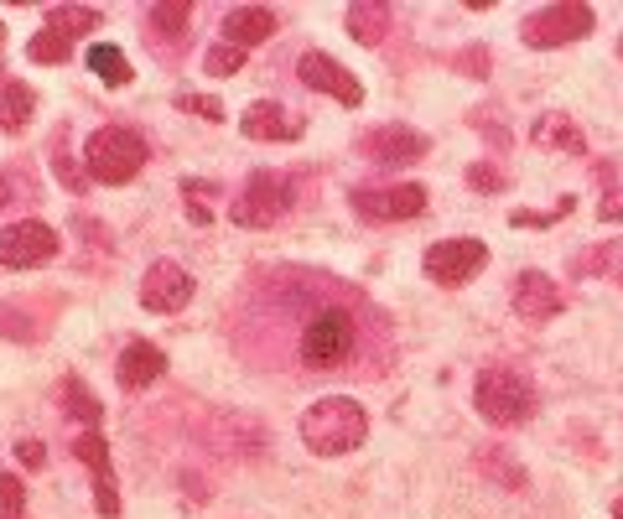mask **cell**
Instances as JSON below:
<instances>
[{
    "label": "cell",
    "instance_id": "1",
    "mask_svg": "<svg viewBox=\"0 0 623 519\" xmlns=\"http://www.w3.org/2000/svg\"><path fill=\"white\" fill-rule=\"evenodd\" d=\"M369 436V416H364L359 401H348V395H328V401H317L302 410V442L307 452L317 457H343V452H354Z\"/></svg>",
    "mask_w": 623,
    "mask_h": 519
},
{
    "label": "cell",
    "instance_id": "2",
    "mask_svg": "<svg viewBox=\"0 0 623 519\" xmlns=\"http://www.w3.org/2000/svg\"><path fill=\"white\" fill-rule=\"evenodd\" d=\"M145 166V141L130 130V125H104L84 141V172L104 182V188H120Z\"/></svg>",
    "mask_w": 623,
    "mask_h": 519
},
{
    "label": "cell",
    "instance_id": "3",
    "mask_svg": "<svg viewBox=\"0 0 623 519\" xmlns=\"http://www.w3.org/2000/svg\"><path fill=\"white\" fill-rule=\"evenodd\" d=\"M473 405L488 426H525L535 416V390L514 369H483L473 384Z\"/></svg>",
    "mask_w": 623,
    "mask_h": 519
},
{
    "label": "cell",
    "instance_id": "4",
    "mask_svg": "<svg viewBox=\"0 0 623 519\" xmlns=\"http://www.w3.org/2000/svg\"><path fill=\"white\" fill-rule=\"evenodd\" d=\"M291 208V182L287 177H276V172H255L244 192L234 198V208L229 218L240 224V229H270V224H281Z\"/></svg>",
    "mask_w": 623,
    "mask_h": 519
},
{
    "label": "cell",
    "instance_id": "5",
    "mask_svg": "<svg viewBox=\"0 0 623 519\" xmlns=\"http://www.w3.org/2000/svg\"><path fill=\"white\" fill-rule=\"evenodd\" d=\"M348 354H354V317L348 312L328 307L302 328V358H307V369H338Z\"/></svg>",
    "mask_w": 623,
    "mask_h": 519
},
{
    "label": "cell",
    "instance_id": "6",
    "mask_svg": "<svg viewBox=\"0 0 623 519\" xmlns=\"http://www.w3.org/2000/svg\"><path fill=\"white\" fill-rule=\"evenodd\" d=\"M58 255V235H52L42 218H22L11 229H0V265L5 270H37Z\"/></svg>",
    "mask_w": 623,
    "mask_h": 519
},
{
    "label": "cell",
    "instance_id": "7",
    "mask_svg": "<svg viewBox=\"0 0 623 519\" xmlns=\"http://www.w3.org/2000/svg\"><path fill=\"white\" fill-rule=\"evenodd\" d=\"M587 31H593V5L567 0V5H546V11L530 16L525 42L530 48H561V42H576V37H587Z\"/></svg>",
    "mask_w": 623,
    "mask_h": 519
},
{
    "label": "cell",
    "instance_id": "8",
    "mask_svg": "<svg viewBox=\"0 0 623 519\" xmlns=\"http://www.w3.org/2000/svg\"><path fill=\"white\" fill-rule=\"evenodd\" d=\"M421 265H427V276H432L436 286H462L488 265V244H483V239H442V244L427 250Z\"/></svg>",
    "mask_w": 623,
    "mask_h": 519
},
{
    "label": "cell",
    "instance_id": "9",
    "mask_svg": "<svg viewBox=\"0 0 623 519\" xmlns=\"http://www.w3.org/2000/svg\"><path fill=\"white\" fill-rule=\"evenodd\" d=\"M296 73H302V84H307V89L338 99V104H348V110H359V104H364V84L343 68V63H333L328 52H302Z\"/></svg>",
    "mask_w": 623,
    "mask_h": 519
},
{
    "label": "cell",
    "instance_id": "10",
    "mask_svg": "<svg viewBox=\"0 0 623 519\" xmlns=\"http://www.w3.org/2000/svg\"><path fill=\"white\" fill-rule=\"evenodd\" d=\"M188 302H192V276L182 265H171V260H156L141 281V307L171 317V312H182Z\"/></svg>",
    "mask_w": 623,
    "mask_h": 519
},
{
    "label": "cell",
    "instance_id": "11",
    "mask_svg": "<svg viewBox=\"0 0 623 519\" xmlns=\"http://www.w3.org/2000/svg\"><path fill=\"white\" fill-rule=\"evenodd\" d=\"M73 457L94 472V509L104 519H115L120 515V494H115V472H110V447H104V436H99V431H84V436L73 442Z\"/></svg>",
    "mask_w": 623,
    "mask_h": 519
},
{
    "label": "cell",
    "instance_id": "12",
    "mask_svg": "<svg viewBox=\"0 0 623 519\" xmlns=\"http://www.w3.org/2000/svg\"><path fill=\"white\" fill-rule=\"evenodd\" d=\"M354 208L364 218H416V213L427 208V188L421 182H400V188H364L354 192Z\"/></svg>",
    "mask_w": 623,
    "mask_h": 519
},
{
    "label": "cell",
    "instance_id": "13",
    "mask_svg": "<svg viewBox=\"0 0 623 519\" xmlns=\"http://www.w3.org/2000/svg\"><path fill=\"white\" fill-rule=\"evenodd\" d=\"M514 312L525 317V322H546V317H556V312L567 307L561 302V286L551 281V276H541V270H525V276H514Z\"/></svg>",
    "mask_w": 623,
    "mask_h": 519
},
{
    "label": "cell",
    "instance_id": "14",
    "mask_svg": "<svg viewBox=\"0 0 623 519\" xmlns=\"http://www.w3.org/2000/svg\"><path fill=\"white\" fill-rule=\"evenodd\" d=\"M276 37V11L270 5H234L229 16H224V42L229 48H260Z\"/></svg>",
    "mask_w": 623,
    "mask_h": 519
},
{
    "label": "cell",
    "instance_id": "15",
    "mask_svg": "<svg viewBox=\"0 0 623 519\" xmlns=\"http://www.w3.org/2000/svg\"><path fill=\"white\" fill-rule=\"evenodd\" d=\"M240 130L250 136V141H296V136H302V119L287 115V110L270 104V99H255V104L244 110Z\"/></svg>",
    "mask_w": 623,
    "mask_h": 519
},
{
    "label": "cell",
    "instance_id": "16",
    "mask_svg": "<svg viewBox=\"0 0 623 519\" xmlns=\"http://www.w3.org/2000/svg\"><path fill=\"white\" fill-rule=\"evenodd\" d=\"M364 151H369L374 162H421V156H427V136H421V130H406V125H384V130H374V136L364 141Z\"/></svg>",
    "mask_w": 623,
    "mask_h": 519
},
{
    "label": "cell",
    "instance_id": "17",
    "mask_svg": "<svg viewBox=\"0 0 623 519\" xmlns=\"http://www.w3.org/2000/svg\"><path fill=\"white\" fill-rule=\"evenodd\" d=\"M167 369V354L156 349V343H130L115 364V379H120L125 390H145V384H156Z\"/></svg>",
    "mask_w": 623,
    "mask_h": 519
},
{
    "label": "cell",
    "instance_id": "18",
    "mask_svg": "<svg viewBox=\"0 0 623 519\" xmlns=\"http://www.w3.org/2000/svg\"><path fill=\"white\" fill-rule=\"evenodd\" d=\"M31 110H37V94L26 84H0V130L16 136L31 125Z\"/></svg>",
    "mask_w": 623,
    "mask_h": 519
},
{
    "label": "cell",
    "instance_id": "19",
    "mask_svg": "<svg viewBox=\"0 0 623 519\" xmlns=\"http://www.w3.org/2000/svg\"><path fill=\"white\" fill-rule=\"evenodd\" d=\"M89 68H94L110 89H125V84H130V63H125V52L110 48V42H94V48H89Z\"/></svg>",
    "mask_w": 623,
    "mask_h": 519
},
{
    "label": "cell",
    "instance_id": "20",
    "mask_svg": "<svg viewBox=\"0 0 623 519\" xmlns=\"http://www.w3.org/2000/svg\"><path fill=\"white\" fill-rule=\"evenodd\" d=\"M535 145H567V151H582V130H576L567 115H541L535 119Z\"/></svg>",
    "mask_w": 623,
    "mask_h": 519
},
{
    "label": "cell",
    "instance_id": "21",
    "mask_svg": "<svg viewBox=\"0 0 623 519\" xmlns=\"http://www.w3.org/2000/svg\"><path fill=\"white\" fill-rule=\"evenodd\" d=\"M384 22H390V5H380V0H369V5H354V11H348V31H354L359 42H380Z\"/></svg>",
    "mask_w": 623,
    "mask_h": 519
},
{
    "label": "cell",
    "instance_id": "22",
    "mask_svg": "<svg viewBox=\"0 0 623 519\" xmlns=\"http://www.w3.org/2000/svg\"><path fill=\"white\" fill-rule=\"evenodd\" d=\"M48 26L63 31V37H84V31L99 26V11H89V5H58V11H48Z\"/></svg>",
    "mask_w": 623,
    "mask_h": 519
},
{
    "label": "cell",
    "instance_id": "23",
    "mask_svg": "<svg viewBox=\"0 0 623 519\" xmlns=\"http://www.w3.org/2000/svg\"><path fill=\"white\" fill-rule=\"evenodd\" d=\"M68 52H73V42L63 31H52V26L26 42V58H31V63H68Z\"/></svg>",
    "mask_w": 623,
    "mask_h": 519
},
{
    "label": "cell",
    "instance_id": "24",
    "mask_svg": "<svg viewBox=\"0 0 623 519\" xmlns=\"http://www.w3.org/2000/svg\"><path fill=\"white\" fill-rule=\"evenodd\" d=\"M192 22V5L188 0H167V5H151V26L162 31V37H177V31H188Z\"/></svg>",
    "mask_w": 623,
    "mask_h": 519
},
{
    "label": "cell",
    "instance_id": "25",
    "mask_svg": "<svg viewBox=\"0 0 623 519\" xmlns=\"http://www.w3.org/2000/svg\"><path fill=\"white\" fill-rule=\"evenodd\" d=\"M203 68H208V78H229V73L244 68V48H229V42H218V48H208Z\"/></svg>",
    "mask_w": 623,
    "mask_h": 519
},
{
    "label": "cell",
    "instance_id": "26",
    "mask_svg": "<svg viewBox=\"0 0 623 519\" xmlns=\"http://www.w3.org/2000/svg\"><path fill=\"white\" fill-rule=\"evenodd\" d=\"M22 515H26V489H22V478L0 472V519H22Z\"/></svg>",
    "mask_w": 623,
    "mask_h": 519
},
{
    "label": "cell",
    "instance_id": "27",
    "mask_svg": "<svg viewBox=\"0 0 623 519\" xmlns=\"http://www.w3.org/2000/svg\"><path fill=\"white\" fill-rule=\"evenodd\" d=\"M63 390H68V401H73V416H78V421H89V426H94V421H99V405L89 401V390H84L78 379H68Z\"/></svg>",
    "mask_w": 623,
    "mask_h": 519
},
{
    "label": "cell",
    "instance_id": "28",
    "mask_svg": "<svg viewBox=\"0 0 623 519\" xmlns=\"http://www.w3.org/2000/svg\"><path fill=\"white\" fill-rule=\"evenodd\" d=\"M177 110H188V115H203V119H224V104L208 94H177Z\"/></svg>",
    "mask_w": 623,
    "mask_h": 519
},
{
    "label": "cell",
    "instance_id": "29",
    "mask_svg": "<svg viewBox=\"0 0 623 519\" xmlns=\"http://www.w3.org/2000/svg\"><path fill=\"white\" fill-rule=\"evenodd\" d=\"M16 457H22L26 468H48V447H42V442H22V447H16Z\"/></svg>",
    "mask_w": 623,
    "mask_h": 519
},
{
    "label": "cell",
    "instance_id": "30",
    "mask_svg": "<svg viewBox=\"0 0 623 519\" xmlns=\"http://www.w3.org/2000/svg\"><path fill=\"white\" fill-rule=\"evenodd\" d=\"M52 172H58V177H63V182H68L73 192L84 188V177H78V172H73V162H68V151H58V162H52Z\"/></svg>",
    "mask_w": 623,
    "mask_h": 519
},
{
    "label": "cell",
    "instance_id": "31",
    "mask_svg": "<svg viewBox=\"0 0 623 519\" xmlns=\"http://www.w3.org/2000/svg\"><path fill=\"white\" fill-rule=\"evenodd\" d=\"M468 182H473V188H504V177L488 172V166H468Z\"/></svg>",
    "mask_w": 623,
    "mask_h": 519
},
{
    "label": "cell",
    "instance_id": "32",
    "mask_svg": "<svg viewBox=\"0 0 623 519\" xmlns=\"http://www.w3.org/2000/svg\"><path fill=\"white\" fill-rule=\"evenodd\" d=\"M5 203H11V182L0 177V208H5Z\"/></svg>",
    "mask_w": 623,
    "mask_h": 519
},
{
    "label": "cell",
    "instance_id": "33",
    "mask_svg": "<svg viewBox=\"0 0 623 519\" xmlns=\"http://www.w3.org/2000/svg\"><path fill=\"white\" fill-rule=\"evenodd\" d=\"M613 519H623V498H619V504H613Z\"/></svg>",
    "mask_w": 623,
    "mask_h": 519
}]
</instances>
